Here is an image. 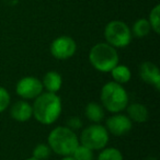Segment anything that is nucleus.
<instances>
[{
  "instance_id": "obj_1",
  "label": "nucleus",
  "mask_w": 160,
  "mask_h": 160,
  "mask_svg": "<svg viewBox=\"0 0 160 160\" xmlns=\"http://www.w3.org/2000/svg\"><path fill=\"white\" fill-rule=\"evenodd\" d=\"M33 118L42 125H52L59 118L62 102L57 93L43 91L32 104Z\"/></svg>"
},
{
  "instance_id": "obj_2",
  "label": "nucleus",
  "mask_w": 160,
  "mask_h": 160,
  "mask_svg": "<svg viewBox=\"0 0 160 160\" xmlns=\"http://www.w3.org/2000/svg\"><path fill=\"white\" fill-rule=\"evenodd\" d=\"M79 144V137L77 134L67 126L55 127L47 137V145L52 149V152H55L62 157L71 156Z\"/></svg>"
},
{
  "instance_id": "obj_3",
  "label": "nucleus",
  "mask_w": 160,
  "mask_h": 160,
  "mask_svg": "<svg viewBox=\"0 0 160 160\" xmlns=\"http://www.w3.org/2000/svg\"><path fill=\"white\" fill-rule=\"evenodd\" d=\"M101 104L110 113H121L126 109L129 102V97L123 85L115 81L104 83L100 92Z\"/></svg>"
},
{
  "instance_id": "obj_4",
  "label": "nucleus",
  "mask_w": 160,
  "mask_h": 160,
  "mask_svg": "<svg viewBox=\"0 0 160 160\" xmlns=\"http://www.w3.org/2000/svg\"><path fill=\"white\" fill-rule=\"evenodd\" d=\"M90 65L100 72H110L120 62L118 53L115 47L107 42L97 43L89 52Z\"/></svg>"
},
{
  "instance_id": "obj_5",
  "label": "nucleus",
  "mask_w": 160,
  "mask_h": 160,
  "mask_svg": "<svg viewBox=\"0 0 160 160\" xmlns=\"http://www.w3.org/2000/svg\"><path fill=\"white\" fill-rule=\"evenodd\" d=\"M105 42L115 48L127 47L132 42V31L125 22L121 20H113L104 28Z\"/></svg>"
},
{
  "instance_id": "obj_6",
  "label": "nucleus",
  "mask_w": 160,
  "mask_h": 160,
  "mask_svg": "<svg viewBox=\"0 0 160 160\" xmlns=\"http://www.w3.org/2000/svg\"><path fill=\"white\" fill-rule=\"evenodd\" d=\"M110 140V134L105 126L100 123H93L85 127L79 137V142L91 150H101L107 147Z\"/></svg>"
},
{
  "instance_id": "obj_7",
  "label": "nucleus",
  "mask_w": 160,
  "mask_h": 160,
  "mask_svg": "<svg viewBox=\"0 0 160 160\" xmlns=\"http://www.w3.org/2000/svg\"><path fill=\"white\" fill-rule=\"evenodd\" d=\"M51 55L55 59L67 60L71 58L77 52V43L68 35H62L56 38L49 46Z\"/></svg>"
},
{
  "instance_id": "obj_8",
  "label": "nucleus",
  "mask_w": 160,
  "mask_h": 160,
  "mask_svg": "<svg viewBox=\"0 0 160 160\" xmlns=\"http://www.w3.org/2000/svg\"><path fill=\"white\" fill-rule=\"evenodd\" d=\"M42 80L33 76H27L19 80L16 85V92L23 100H34L43 92Z\"/></svg>"
},
{
  "instance_id": "obj_9",
  "label": "nucleus",
  "mask_w": 160,
  "mask_h": 160,
  "mask_svg": "<svg viewBox=\"0 0 160 160\" xmlns=\"http://www.w3.org/2000/svg\"><path fill=\"white\" fill-rule=\"evenodd\" d=\"M105 128L108 129L109 134L121 137L126 135L133 128V122L127 115L122 113H113L108 120L105 121Z\"/></svg>"
},
{
  "instance_id": "obj_10",
  "label": "nucleus",
  "mask_w": 160,
  "mask_h": 160,
  "mask_svg": "<svg viewBox=\"0 0 160 160\" xmlns=\"http://www.w3.org/2000/svg\"><path fill=\"white\" fill-rule=\"evenodd\" d=\"M139 77L147 85H151L157 90L160 89V70L156 64L145 62L139 67Z\"/></svg>"
},
{
  "instance_id": "obj_11",
  "label": "nucleus",
  "mask_w": 160,
  "mask_h": 160,
  "mask_svg": "<svg viewBox=\"0 0 160 160\" xmlns=\"http://www.w3.org/2000/svg\"><path fill=\"white\" fill-rule=\"evenodd\" d=\"M10 116L14 121L24 123L33 118L32 104L28 100H18L10 107Z\"/></svg>"
},
{
  "instance_id": "obj_12",
  "label": "nucleus",
  "mask_w": 160,
  "mask_h": 160,
  "mask_svg": "<svg viewBox=\"0 0 160 160\" xmlns=\"http://www.w3.org/2000/svg\"><path fill=\"white\" fill-rule=\"evenodd\" d=\"M43 88L47 92L57 93L62 87V77L59 72L55 70H49L44 75L42 79Z\"/></svg>"
},
{
  "instance_id": "obj_13",
  "label": "nucleus",
  "mask_w": 160,
  "mask_h": 160,
  "mask_svg": "<svg viewBox=\"0 0 160 160\" xmlns=\"http://www.w3.org/2000/svg\"><path fill=\"white\" fill-rule=\"evenodd\" d=\"M127 111V116L131 118L132 122L145 123L149 118V111L146 105L142 103H132L128 104L125 109Z\"/></svg>"
},
{
  "instance_id": "obj_14",
  "label": "nucleus",
  "mask_w": 160,
  "mask_h": 160,
  "mask_svg": "<svg viewBox=\"0 0 160 160\" xmlns=\"http://www.w3.org/2000/svg\"><path fill=\"white\" fill-rule=\"evenodd\" d=\"M85 115L90 122L100 123L105 116L104 108L98 102H89L85 108Z\"/></svg>"
},
{
  "instance_id": "obj_15",
  "label": "nucleus",
  "mask_w": 160,
  "mask_h": 160,
  "mask_svg": "<svg viewBox=\"0 0 160 160\" xmlns=\"http://www.w3.org/2000/svg\"><path fill=\"white\" fill-rule=\"evenodd\" d=\"M111 76L113 81L120 83V85H126L127 82H129V80L132 79V71L125 65H120L118 64L111 71Z\"/></svg>"
},
{
  "instance_id": "obj_16",
  "label": "nucleus",
  "mask_w": 160,
  "mask_h": 160,
  "mask_svg": "<svg viewBox=\"0 0 160 160\" xmlns=\"http://www.w3.org/2000/svg\"><path fill=\"white\" fill-rule=\"evenodd\" d=\"M131 31H132V35L136 36V38H142L150 33L151 27L147 19L140 18L135 21V23H134L133 27H132Z\"/></svg>"
},
{
  "instance_id": "obj_17",
  "label": "nucleus",
  "mask_w": 160,
  "mask_h": 160,
  "mask_svg": "<svg viewBox=\"0 0 160 160\" xmlns=\"http://www.w3.org/2000/svg\"><path fill=\"white\" fill-rule=\"evenodd\" d=\"M97 160H124L123 153L115 147H104L99 152Z\"/></svg>"
},
{
  "instance_id": "obj_18",
  "label": "nucleus",
  "mask_w": 160,
  "mask_h": 160,
  "mask_svg": "<svg viewBox=\"0 0 160 160\" xmlns=\"http://www.w3.org/2000/svg\"><path fill=\"white\" fill-rule=\"evenodd\" d=\"M75 160H94V153L93 150H91L88 147L79 144L77 148L73 150L72 155Z\"/></svg>"
},
{
  "instance_id": "obj_19",
  "label": "nucleus",
  "mask_w": 160,
  "mask_h": 160,
  "mask_svg": "<svg viewBox=\"0 0 160 160\" xmlns=\"http://www.w3.org/2000/svg\"><path fill=\"white\" fill-rule=\"evenodd\" d=\"M147 20H148L149 24H150L151 30L156 34H159L160 33V5H156L151 9Z\"/></svg>"
},
{
  "instance_id": "obj_20",
  "label": "nucleus",
  "mask_w": 160,
  "mask_h": 160,
  "mask_svg": "<svg viewBox=\"0 0 160 160\" xmlns=\"http://www.w3.org/2000/svg\"><path fill=\"white\" fill-rule=\"evenodd\" d=\"M52 155V149L49 148V146L44 142H41L38 144L33 149V152H32V157L36 158L38 160H46L51 157Z\"/></svg>"
},
{
  "instance_id": "obj_21",
  "label": "nucleus",
  "mask_w": 160,
  "mask_h": 160,
  "mask_svg": "<svg viewBox=\"0 0 160 160\" xmlns=\"http://www.w3.org/2000/svg\"><path fill=\"white\" fill-rule=\"evenodd\" d=\"M10 103H11V96L9 91L6 88L0 87V113L9 109Z\"/></svg>"
},
{
  "instance_id": "obj_22",
  "label": "nucleus",
  "mask_w": 160,
  "mask_h": 160,
  "mask_svg": "<svg viewBox=\"0 0 160 160\" xmlns=\"http://www.w3.org/2000/svg\"><path fill=\"white\" fill-rule=\"evenodd\" d=\"M67 127H69L72 131H77L82 127V121L79 116H70V118L67 120Z\"/></svg>"
},
{
  "instance_id": "obj_23",
  "label": "nucleus",
  "mask_w": 160,
  "mask_h": 160,
  "mask_svg": "<svg viewBox=\"0 0 160 160\" xmlns=\"http://www.w3.org/2000/svg\"><path fill=\"white\" fill-rule=\"evenodd\" d=\"M62 160H75L72 156H65V157L62 158Z\"/></svg>"
},
{
  "instance_id": "obj_24",
  "label": "nucleus",
  "mask_w": 160,
  "mask_h": 160,
  "mask_svg": "<svg viewBox=\"0 0 160 160\" xmlns=\"http://www.w3.org/2000/svg\"><path fill=\"white\" fill-rule=\"evenodd\" d=\"M25 160H38V159H36V158H34V157H30V158H27Z\"/></svg>"
},
{
  "instance_id": "obj_25",
  "label": "nucleus",
  "mask_w": 160,
  "mask_h": 160,
  "mask_svg": "<svg viewBox=\"0 0 160 160\" xmlns=\"http://www.w3.org/2000/svg\"><path fill=\"white\" fill-rule=\"evenodd\" d=\"M146 160H157V158H155V157H149V158H147Z\"/></svg>"
}]
</instances>
